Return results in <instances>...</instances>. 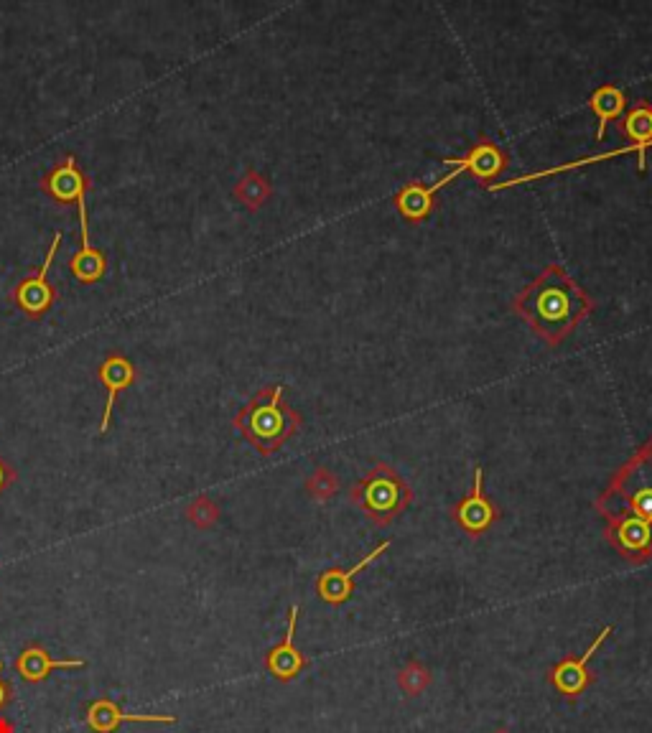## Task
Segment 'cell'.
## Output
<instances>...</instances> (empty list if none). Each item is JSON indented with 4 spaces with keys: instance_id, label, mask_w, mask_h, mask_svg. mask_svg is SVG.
Masks as SVG:
<instances>
[{
    "instance_id": "5bb4252c",
    "label": "cell",
    "mask_w": 652,
    "mask_h": 733,
    "mask_svg": "<svg viewBox=\"0 0 652 733\" xmlns=\"http://www.w3.org/2000/svg\"><path fill=\"white\" fill-rule=\"evenodd\" d=\"M87 660H51L49 652L44 647H26L21 652V657L16 660V670L26 683H44L49 678V672L54 670H77V667H85Z\"/></svg>"
},
{
    "instance_id": "2e32d148",
    "label": "cell",
    "mask_w": 652,
    "mask_h": 733,
    "mask_svg": "<svg viewBox=\"0 0 652 733\" xmlns=\"http://www.w3.org/2000/svg\"><path fill=\"white\" fill-rule=\"evenodd\" d=\"M591 110H594L596 120H599V128H596V140H604L607 135V125L612 120L622 118L624 112V92L617 90V87H602V90H596L589 100Z\"/></svg>"
},
{
    "instance_id": "ac0fdd59",
    "label": "cell",
    "mask_w": 652,
    "mask_h": 733,
    "mask_svg": "<svg viewBox=\"0 0 652 733\" xmlns=\"http://www.w3.org/2000/svg\"><path fill=\"white\" fill-rule=\"evenodd\" d=\"M624 135L642 146L645 151L652 148V105L650 102H640V105L632 107L624 118Z\"/></svg>"
},
{
    "instance_id": "4fadbf2b",
    "label": "cell",
    "mask_w": 652,
    "mask_h": 733,
    "mask_svg": "<svg viewBox=\"0 0 652 733\" xmlns=\"http://www.w3.org/2000/svg\"><path fill=\"white\" fill-rule=\"evenodd\" d=\"M609 538L624 555L632 558H647L652 553V525L637 517H612Z\"/></svg>"
},
{
    "instance_id": "7c38bea8",
    "label": "cell",
    "mask_w": 652,
    "mask_h": 733,
    "mask_svg": "<svg viewBox=\"0 0 652 733\" xmlns=\"http://www.w3.org/2000/svg\"><path fill=\"white\" fill-rule=\"evenodd\" d=\"M390 548V540H383V543L377 545L375 550H372L370 555H365V558L357 563V566L347 568V571H339V568H332V571H326L321 573L319 576V583H316V588H319V596L321 599L326 601V604H344V601H349V596H352V581H355L357 573L362 571V568H367L372 563V560H377L380 555L385 553V550Z\"/></svg>"
},
{
    "instance_id": "8992f818",
    "label": "cell",
    "mask_w": 652,
    "mask_h": 733,
    "mask_svg": "<svg viewBox=\"0 0 652 733\" xmlns=\"http://www.w3.org/2000/svg\"><path fill=\"white\" fill-rule=\"evenodd\" d=\"M609 634H612V627H604L602 632H599V637L591 642V647L584 652V655H581V657H566L561 665L553 667L551 680H553V685H556L558 693H563L566 698H576V695H581L586 688H589V683H591L589 662H591V657L596 655V650H599V647L607 642Z\"/></svg>"
},
{
    "instance_id": "d4e9b609",
    "label": "cell",
    "mask_w": 652,
    "mask_h": 733,
    "mask_svg": "<svg viewBox=\"0 0 652 733\" xmlns=\"http://www.w3.org/2000/svg\"><path fill=\"white\" fill-rule=\"evenodd\" d=\"M0 733H16L13 731V723L3 716H0Z\"/></svg>"
},
{
    "instance_id": "603a6c76",
    "label": "cell",
    "mask_w": 652,
    "mask_h": 733,
    "mask_svg": "<svg viewBox=\"0 0 652 733\" xmlns=\"http://www.w3.org/2000/svg\"><path fill=\"white\" fill-rule=\"evenodd\" d=\"M13 482H16V469H13V466L8 464V461L0 459V492H3V489L11 487Z\"/></svg>"
},
{
    "instance_id": "ffe728a7",
    "label": "cell",
    "mask_w": 652,
    "mask_h": 733,
    "mask_svg": "<svg viewBox=\"0 0 652 733\" xmlns=\"http://www.w3.org/2000/svg\"><path fill=\"white\" fill-rule=\"evenodd\" d=\"M398 685L405 695H421L423 690L431 685V672H428L426 665L421 662H408V665L400 670L398 675Z\"/></svg>"
},
{
    "instance_id": "7402d4cb",
    "label": "cell",
    "mask_w": 652,
    "mask_h": 733,
    "mask_svg": "<svg viewBox=\"0 0 652 733\" xmlns=\"http://www.w3.org/2000/svg\"><path fill=\"white\" fill-rule=\"evenodd\" d=\"M309 489H311V494H314V497L326 499V497H329V494L334 492V489H337V482H334L332 476L326 474V471H316V474L311 476Z\"/></svg>"
},
{
    "instance_id": "3957f363",
    "label": "cell",
    "mask_w": 652,
    "mask_h": 733,
    "mask_svg": "<svg viewBox=\"0 0 652 733\" xmlns=\"http://www.w3.org/2000/svg\"><path fill=\"white\" fill-rule=\"evenodd\" d=\"M604 515L637 517L652 525V441L619 471L607 497L599 502Z\"/></svg>"
},
{
    "instance_id": "cb8c5ba5",
    "label": "cell",
    "mask_w": 652,
    "mask_h": 733,
    "mask_svg": "<svg viewBox=\"0 0 652 733\" xmlns=\"http://www.w3.org/2000/svg\"><path fill=\"white\" fill-rule=\"evenodd\" d=\"M0 672H3V662H0ZM8 700H11V685L3 680V675H0V711L8 706Z\"/></svg>"
},
{
    "instance_id": "52a82bcc",
    "label": "cell",
    "mask_w": 652,
    "mask_h": 733,
    "mask_svg": "<svg viewBox=\"0 0 652 733\" xmlns=\"http://www.w3.org/2000/svg\"><path fill=\"white\" fill-rule=\"evenodd\" d=\"M85 723L95 733H113L123 723H176V716H163V713H125L123 708L110 698L95 700L87 708Z\"/></svg>"
},
{
    "instance_id": "44dd1931",
    "label": "cell",
    "mask_w": 652,
    "mask_h": 733,
    "mask_svg": "<svg viewBox=\"0 0 652 733\" xmlns=\"http://www.w3.org/2000/svg\"><path fill=\"white\" fill-rule=\"evenodd\" d=\"M186 517H189V522H194L199 530H209V527L217 522V517H220V510H217V504H214L209 497H197L192 504H189Z\"/></svg>"
},
{
    "instance_id": "30bf717a",
    "label": "cell",
    "mask_w": 652,
    "mask_h": 733,
    "mask_svg": "<svg viewBox=\"0 0 652 733\" xmlns=\"http://www.w3.org/2000/svg\"><path fill=\"white\" fill-rule=\"evenodd\" d=\"M97 377H100L102 387H107L105 413H102L100 428H97V433H100V436H105L107 428H110V415H113V405H115V398H118V392L133 385L135 364L130 362L125 354H118V352L107 354V357L102 359L100 370H97Z\"/></svg>"
},
{
    "instance_id": "7a4b0ae2",
    "label": "cell",
    "mask_w": 652,
    "mask_h": 733,
    "mask_svg": "<svg viewBox=\"0 0 652 733\" xmlns=\"http://www.w3.org/2000/svg\"><path fill=\"white\" fill-rule=\"evenodd\" d=\"M283 387L286 385H270L260 390L235 418L237 431L263 456L276 454L301 428V415L283 400Z\"/></svg>"
},
{
    "instance_id": "5b68a950",
    "label": "cell",
    "mask_w": 652,
    "mask_h": 733,
    "mask_svg": "<svg viewBox=\"0 0 652 733\" xmlns=\"http://www.w3.org/2000/svg\"><path fill=\"white\" fill-rule=\"evenodd\" d=\"M59 245H62V235L57 232L54 240H51L49 250H46L44 263H41V268L36 270V275L21 280V283L16 286V291H13V301H16V306L21 308L23 314L31 316V319H39V316H44L51 308V303H54V288L49 286V270H51V263H54V258H57Z\"/></svg>"
},
{
    "instance_id": "9c48e42d",
    "label": "cell",
    "mask_w": 652,
    "mask_h": 733,
    "mask_svg": "<svg viewBox=\"0 0 652 733\" xmlns=\"http://www.w3.org/2000/svg\"><path fill=\"white\" fill-rule=\"evenodd\" d=\"M298 614H301V609L293 604L291 611H288L286 639H283L281 644H276V647L268 652V657H265V667H268V672L276 680H281V683H288V680H293L298 672L306 667V657L298 652L296 642H293V639H296Z\"/></svg>"
},
{
    "instance_id": "277c9868",
    "label": "cell",
    "mask_w": 652,
    "mask_h": 733,
    "mask_svg": "<svg viewBox=\"0 0 652 733\" xmlns=\"http://www.w3.org/2000/svg\"><path fill=\"white\" fill-rule=\"evenodd\" d=\"M352 499L360 504L372 522L388 525L395 515H400L411 504L413 492L390 466H375L362 482L355 484Z\"/></svg>"
},
{
    "instance_id": "ba28073f",
    "label": "cell",
    "mask_w": 652,
    "mask_h": 733,
    "mask_svg": "<svg viewBox=\"0 0 652 733\" xmlns=\"http://www.w3.org/2000/svg\"><path fill=\"white\" fill-rule=\"evenodd\" d=\"M497 520L495 504L489 502L487 494H484V469L477 466L474 469V487L472 494L467 499H461V504L456 507V522H459L469 535H482L492 527V522Z\"/></svg>"
},
{
    "instance_id": "8fae6325",
    "label": "cell",
    "mask_w": 652,
    "mask_h": 733,
    "mask_svg": "<svg viewBox=\"0 0 652 733\" xmlns=\"http://www.w3.org/2000/svg\"><path fill=\"white\" fill-rule=\"evenodd\" d=\"M77 209H79V230H82V247L72 258V273L74 278L82 280V283H95L105 275L107 260L102 252H97L90 242V227H87V189H82L77 194Z\"/></svg>"
},
{
    "instance_id": "e0dca14e",
    "label": "cell",
    "mask_w": 652,
    "mask_h": 733,
    "mask_svg": "<svg viewBox=\"0 0 652 733\" xmlns=\"http://www.w3.org/2000/svg\"><path fill=\"white\" fill-rule=\"evenodd\" d=\"M461 166H464V171H469V174H474L477 179H492V176H497L502 171V153L497 151L492 143H479L477 148H474L469 156L461 158Z\"/></svg>"
},
{
    "instance_id": "9a60e30c",
    "label": "cell",
    "mask_w": 652,
    "mask_h": 733,
    "mask_svg": "<svg viewBox=\"0 0 652 733\" xmlns=\"http://www.w3.org/2000/svg\"><path fill=\"white\" fill-rule=\"evenodd\" d=\"M41 189H44L46 194L54 196V199L62 204L74 202L79 191L87 189V179H85V174H82V171L77 168L74 156H67L64 158V163H59V166L51 168L49 174L41 179Z\"/></svg>"
},
{
    "instance_id": "484cf974",
    "label": "cell",
    "mask_w": 652,
    "mask_h": 733,
    "mask_svg": "<svg viewBox=\"0 0 652 733\" xmlns=\"http://www.w3.org/2000/svg\"><path fill=\"white\" fill-rule=\"evenodd\" d=\"M495 733H510V731H507V728H497Z\"/></svg>"
},
{
    "instance_id": "d6986e66",
    "label": "cell",
    "mask_w": 652,
    "mask_h": 733,
    "mask_svg": "<svg viewBox=\"0 0 652 733\" xmlns=\"http://www.w3.org/2000/svg\"><path fill=\"white\" fill-rule=\"evenodd\" d=\"M395 202H398V209L403 212V217H408V219H423L428 212H431V204H433L431 199L423 194L421 184L405 186Z\"/></svg>"
},
{
    "instance_id": "6da1fadb",
    "label": "cell",
    "mask_w": 652,
    "mask_h": 733,
    "mask_svg": "<svg viewBox=\"0 0 652 733\" xmlns=\"http://www.w3.org/2000/svg\"><path fill=\"white\" fill-rule=\"evenodd\" d=\"M515 308L540 336H546L551 344H558L589 314L591 303L574 280L558 265H551L515 301Z\"/></svg>"
}]
</instances>
